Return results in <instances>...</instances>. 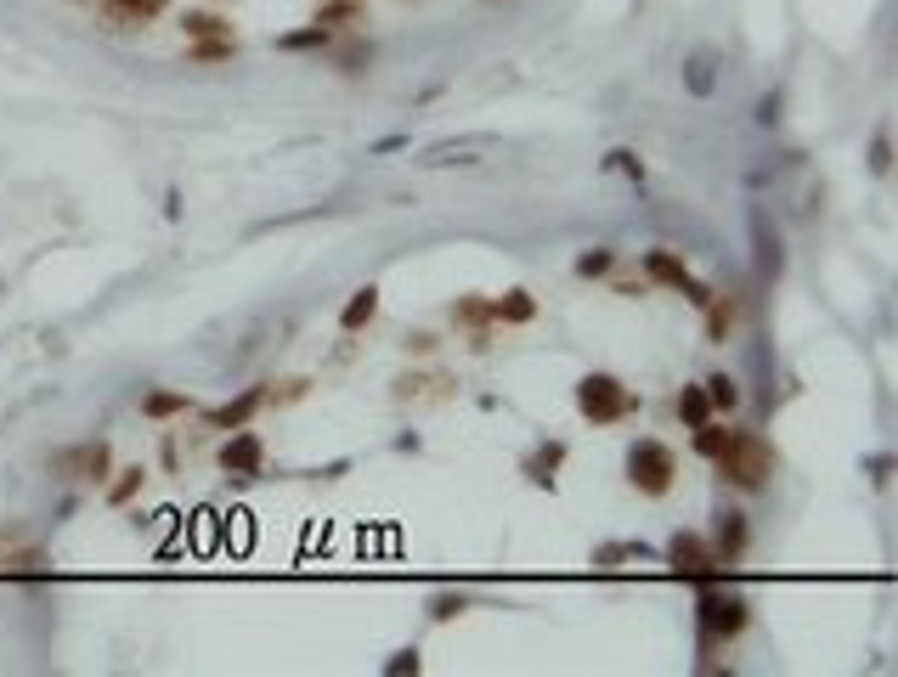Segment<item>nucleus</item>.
I'll return each instance as SVG.
<instances>
[{
    "label": "nucleus",
    "instance_id": "1",
    "mask_svg": "<svg viewBox=\"0 0 898 677\" xmlns=\"http://www.w3.org/2000/svg\"><path fill=\"white\" fill-rule=\"evenodd\" d=\"M695 621H701V638L706 644H729L746 633L751 621V604L735 593V588H718V582H701V599H695Z\"/></svg>",
    "mask_w": 898,
    "mask_h": 677
},
{
    "label": "nucleus",
    "instance_id": "2",
    "mask_svg": "<svg viewBox=\"0 0 898 677\" xmlns=\"http://www.w3.org/2000/svg\"><path fill=\"white\" fill-rule=\"evenodd\" d=\"M713 463H718V474L729 480V486H740V492H763L769 480H774V452H769V441H758V434H729V447Z\"/></svg>",
    "mask_w": 898,
    "mask_h": 677
},
{
    "label": "nucleus",
    "instance_id": "3",
    "mask_svg": "<svg viewBox=\"0 0 898 677\" xmlns=\"http://www.w3.org/2000/svg\"><path fill=\"white\" fill-rule=\"evenodd\" d=\"M577 412H582L588 423H622V418L639 412V396L628 390L622 378H610V373H588V378L577 384Z\"/></svg>",
    "mask_w": 898,
    "mask_h": 677
},
{
    "label": "nucleus",
    "instance_id": "4",
    "mask_svg": "<svg viewBox=\"0 0 898 677\" xmlns=\"http://www.w3.org/2000/svg\"><path fill=\"white\" fill-rule=\"evenodd\" d=\"M622 469L633 480V492H644V497H667L678 486V458H673V447H661V441H633Z\"/></svg>",
    "mask_w": 898,
    "mask_h": 677
},
{
    "label": "nucleus",
    "instance_id": "5",
    "mask_svg": "<svg viewBox=\"0 0 898 677\" xmlns=\"http://www.w3.org/2000/svg\"><path fill=\"white\" fill-rule=\"evenodd\" d=\"M667 559H673V576H684V582H718V570H724V559L713 554V542L689 537V530L667 542Z\"/></svg>",
    "mask_w": 898,
    "mask_h": 677
},
{
    "label": "nucleus",
    "instance_id": "6",
    "mask_svg": "<svg viewBox=\"0 0 898 677\" xmlns=\"http://www.w3.org/2000/svg\"><path fill=\"white\" fill-rule=\"evenodd\" d=\"M52 463H57V474L85 480V486H103V480L114 474V452H108V441H79V447H63Z\"/></svg>",
    "mask_w": 898,
    "mask_h": 677
},
{
    "label": "nucleus",
    "instance_id": "7",
    "mask_svg": "<svg viewBox=\"0 0 898 677\" xmlns=\"http://www.w3.org/2000/svg\"><path fill=\"white\" fill-rule=\"evenodd\" d=\"M644 277H650V282H661V288H678V294H684V300H695V305H706V300H713V288H706V282H695V277H689V266H684L678 255H667V249H650V255H644Z\"/></svg>",
    "mask_w": 898,
    "mask_h": 677
},
{
    "label": "nucleus",
    "instance_id": "8",
    "mask_svg": "<svg viewBox=\"0 0 898 677\" xmlns=\"http://www.w3.org/2000/svg\"><path fill=\"white\" fill-rule=\"evenodd\" d=\"M260 463H266V441H260L255 429H238V434H232V441L221 447V469L238 474V480H255Z\"/></svg>",
    "mask_w": 898,
    "mask_h": 677
},
{
    "label": "nucleus",
    "instance_id": "9",
    "mask_svg": "<svg viewBox=\"0 0 898 677\" xmlns=\"http://www.w3.org/2000/svg\"><path fill=\"white\" fill-rule=\"evenodd\" d=\"M751 244H758V271L763 277H780L785 255H780V232L769 226V215H751Z\"/></svg>",
    "mask_w": 898,
    "mask_h": 677
},
{
    "label": "nucleus",
    "instance_id": "10",
    "mask_svg": "<svg viewBox=\"0 0 898 677\" xmlns=\"http://www.w3.org/2000/svg\"><path fill=\"white\" fill-rule=\"evenodd\" d=\"M260 407H266V390H260V384H255V390H244L238 401H226V407H215V412H210V423H215V429H244V423H249V418H255Z\"/></svg>",
    "mask_w": 898,
    "mask_h": 677
},
{
    "label": "nucleus",
    "instance_id": "11",
    "mask_svg": "<svg viewBox=\"0 0 898 677\" xmlns=\"http://www.w3.org/2000/svg\"><path fill=\"white\" fill-rule=\"evenodd\" d=\"M164 0H103V18L119 23V29H141V23H153L159 18Z\"/></svg>",
    "mask_w": 898,
    "mask_h": 677
},
{
    "label": "nucleus",
    "instance_id": "12",
    "mask_svg": "<svg viewBox=\"0 0 898 677\" xmlns=\"http://www.w3.org/2000/svg\"><path fill=\"white\" fill-rule=\"evenodd\" d=\"M740 548H746V514H735V508H729V514H718V537H713V554L729 565Z\"/></svg>",
    "mask_w": 898,
    "mask_h": 677
},
{
    "label": "nucleus",
    "instance_id": "13",
    "mask_svg": "<svg viewBox=\"0 0 898 677\" xmlns=\"http://www.w3.org/2000/svg\"><path fill=\"white\" fill-rule=\"evenodd\" d=\"M532 316H537V300L526 288H509L503 300H492V322H532Z\"/></svg>",
    "mask_w": 898,
    "mask_h": 677
},
{
    "label": "nucleus",
    "instance_id": "14",
    "mask_svg": "<svg viewBox=\"0 0 898 677\" xmlns=\"http://www.w3.org/2000/svg\"><path fill=\"white\" fill-rule=\"evenodd\" d=\"M373 311H379V288H362V294H351V305L340 311V327H345V333H356V327H367V322H373Z\"/></svg>",
    "mask_w": 898,
    "mask_h": 677
},
{
    "label": "nucleus",
    "instance_id": "15",
    "mask_svg": "<svg viewBox=\"0 0 898 677\" xmlns=\"http://www.w3.org/2000/svg\"><path fill=\"white\" fill-rule=\"evenodd\" d=\"M322 45H334V29L311 23V29H295V34H282V40H277V52H322Z\"/></svg>",
    "mask_w": 898,
    "mask_h": 677
},
{
    "label": "nucleus",
    "instance_id": "16",
    "mask_svg": "<svg viewBox=\"0 0 898 677\" xmlns=\"http://www.w3.org/2000/svg\"><path fill=\"white\" fill-rule=\"evenodd\" d=\"M701 390H706V401H713V412H735V407H740V390H735L729 373H713V378L701 384Z\"/></svg>",
    "mask_w": 898,
    "mask_h": 677
},
{
    "label": "nucleus",
    "instance_id": "17",
    "mask_svg": "<svg viewBox=\"0 0 898 677\" xmlns=\"http://www.w3.org/2000/svg\"><path fill=\"white\" fill-rule=\"evenodd\" d=\"M678 418H684L689 429L713 418V401H706V390H701V384H689V390H678Z\"/></svg>",
    "mask_w": 898,
    "mask_h": 677
},
{
    "label": "nucleus",
    "instance_id": "18",
    "mask_svg": "<svg viewBox=\"0 0 898 677\" xmlns=\"http://www.w3.org/2000/svg\"><path fill=\"white\" fill-rule=\"evenodd\" d=\"M141 412H148V418H175V412H186V396H175V390H148V396H141Z\"/></svg>",
    "mask_w": 898,
    "mask_h": 677
},
{
    "label": "nucleus",
    "instance_id": "19",
    "mask_svg": "<svg viewBox=\"0 0 898 677\" xmlns=\"http://www.w3.org/2000/svg\"><path fill=\"white\" fill-rule=\"evenodd\" d=\"M181 29L193 34V40H221V34H226V18H215V12H186Z\"/></svg>",
    "mask_w": 898,
    "mask_h": 677
},
{
    "label": "nucleus",
    "instance_id": "20",
    "mask_svg": "<svg viewBox=\"0 0 898 677\" xmlns=\"http://www.w3.org/2000/svg\"><path fill=\"white\" fill-rule=\"evenodd\" d=\"M724 447H729V429H718L713 418H706V423H695V452H701V458H718Z\"/></svg>",
    "mask_w": 898,
    "mask_h": 677
},
{
    "label": "nucleus",
    "instance_id": "21",
    "mask_svg": "<svg viewBox=\"0 0 898 677\" xmlns=\"http://www.w3.org/2000/svg\"><path fill=\"white\" fill-rule=\"evenodd\" d=\"M362 18V0H322V29H345Z\"/></svg>",
    "mask_w": 898,
    "mask_h": 677
},
{
    "label": "nucleus",
    "instance_id": "22",
    "mask_svg": "<svg viewBox=\"0 0 898 677\" xmlns=\"http://www.w3.org/2000/svg\"><path fill=\"white\" fill-rule=\"evenodd\" d=\"M729 322H735V305L724 300H706V338H713V345H724V333H729Z\"/></svg>",
    "mask_w": 898,
    "mask_h": 677
},
{
    "label": "nucleus",
    "instance_id": "23",
    "mask_svg": "<svg viewBox=\"0 0 898 677\" xmlns=\"http://www.w3.org/2000/svg\"><path fill=\"white\" fill-rule=\"evenodd\" d=\"M141 480H148L141 469H125V474L114 480V486H108V503H114V508H125V503H130V497L141 492Z\"/></svg>",
    "mask_w": 898,
    "mask_h": 677
},
{
    "label": "nucleus",
    "instance_id": "24",
    "mask_svg": "<svg viewBox=\"0 0 898 677\" xmlns=\"http://www.w3.org/2000/svg\"><path fill=\"white\" fill-rule=\"evenodd\" d=\"M238 45H232V34H221V40H199L193 45V63H221V57H232Z\"/></svg>",
    "mask_w": 898,
    "mask_h": 677
},
{
    "label": "nucleus",
    "instance_id": "25",
    "mask_svg": "<svg viewBox=\"0 0 898 677\" xmlns=\"http://www.w3.org/2000/svg\"><path fill=\"white\" fill-rule=\"evenodd\" d=\"M559 458H565V447L554 441L543 458H532V480H537V486H554V469H559Z\"/></svg>",
    "mask_w": 898,
    "mask_h": 677
},
{
    "label": "nucleus",
    "instance_id": "26",
    "mask_svg": "<svg viewBox=\"0 0 898 677\" xmlns=\"http://www.w3.org/2000/svg\"><path fill=\"white\" fill-rule=\"evenodd\" d=\"M610 266H617V249H594V255L577 260V277H605Z\"/></svg>",
    "mask_w": 898,
    "mask_h": 677
},
{
    "label": "nucleus",
    "instance_id": "27",
    "mask_svg": "<svg viewBox=\"0 0 898 677\" xmlns=\"http://www.w3.org/2000/svg\"><path fill=\"white\" fill-rule=\"evenodd\" d=\"M684 79H689V90H695V96H706V90H713V63H706V57H695Z\"/></svg>",
    "mask_w": 898,
    "mask_h": 677
},
{
    "label": "nucleus",
    "instance_id": "28",
    "mask_svg": "<svg viewBox=\"0 0 898 677\" xmlns=\"http://www.w3.org/2000/svg\"><path fill=\"white\" fill-rule=\"evenodd\" d=\"M887 164H892V159H887V136H876V148H870V170H876V175H881V170H887Z\"/></svg>",
    "mask_w": 898,
    "mask_h": 677
},
{
    "label": "nucleus",
    "instance_id": "29",
    "mask_svg": "<svg viewBox=\"0 0 898 677\" xmlns=\"http://www.w3.org/2000/svg\"><path fill=\"white\" fill-rule=\"evenodd\" d=\"M385 671H418V655H413V649H402V655H396Z\"/></svg>",
    "mask_w": 898,
    "mask_h": 677
},
{
    "label": "nucleus",
    "instance_id": "30",
    "mask_svg": "<svg viewBox=\"0 0 898 677\" xmlns=\"http://www.w3.org/2000/svg\"><path fill=\"white\" fill-rule=\"evenodd\" d=\"M458 610H463L458 599H436V610H430V615H436V621H447V615H458Z\"/></svg>",
    "mask_w": 898,
    "mask_h": 677
}]
</instances>
